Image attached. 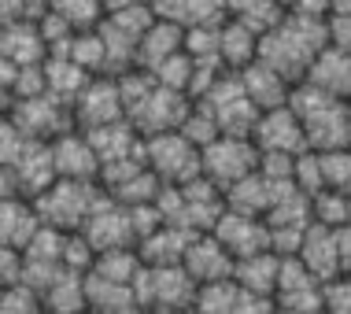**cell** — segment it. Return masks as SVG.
<instances>
[{"label":"cell","mask_w":351,"mask_h":314,"mask_svg":"<svg viewBox=\"0 0 351 314\" xmlns=\"http://www.w3.org/2000/svg\"><path fill=\"white\" fill-rule=\"evenodd\" d=\"M281 4H285V8H292V0H281Z\"/></svg>","instance_id":"ab89813d"},{"label":"cell","mask_w":351,"mask_h":314,"mask_svg":"<svg viewBox=\"0 0 351 314\" xmlns=\"http://www.w3.org/2000/svg\"><path fill=\"white\" fill-rule=\"evenodd\" d=\"M311 207H315V222L322 226H344L348 222V193L340 189H322V193L311 196Z\"/></svg>","instance_id":"f1b7e54d"},{"label":"cell","mask_w":351,"mask_h":314,"mask_svg":"<svg viewBox=\"0 0 351 314\" xmlns=\"http://www.w3.org/2000/svg\"><path fill=\"white\" fill-rule=\"evenodd\" d=\"M185 49V26L182 23H170V19H156V23L145 30L137 45V67L145 71H156L163 60H170L174 52Z\"/></svg>","instance_id":"d6986e66"},{"label":"cell","mask_w":351,"mask_h":314,"mask_svg":"<svg viewBox=\"0 0 351 314\" xmlns=\"http://www.w3.org/2000/svg\"><path fill=\"white\" fill-rule=\"evenodd\" d=\"M292 12L311 19H333V0H292Z\"/></svg>","instance_id":"e575fe53"},{"label":"cell","mask_w":351,"mask_h":314,"mask_svg":"<svg viewBox=\"0 0 351 314\" xmlns=\"http://www.w3.org/2000/svg\"><path fill=\"white\" fill-rule=\"evenodd\" d=\"M145 159L163 185H185L204 174V148L193 145L182 130H167L145 137Z\"/></svg>","instance_id":"277c9868"},{"label":"cell","mask_w":351,"mask_h":314,"mask_svg":"<svg viewBox=\"0 0 351 314\" xmlns=\"http://www.w3.org/2000/svg\"><path fill=\"white\" fill-rule=\"evenodd\" d=\"M237 74H241V82H244V93H248V97L259 104L263 111L289 104L292 85H296V82H289L281 71H274V67H270V63H263V60L248 63L244 71H237Z\"/></svg>","instance_id":"ac0fdd59"},{"label":"cell","mask_w":351,"mask_h":314,"mask_svg":"<svg viewBox=\"0 0 351 314\" xmlns=\"http://www.w3.org/2000/svg\"><path fill=\"white\" fill-rule=\"evenodd\" d=\"M104 196H108V189H100L89 178H56L34 204L49 226L74 233L89 222V215L104 204Z\"/></svg>","instance_id":"3957f363"},{"label":"cell","mask_w":351,"mask_h":314,"mask_svg":"<svg viewBox=\"0 0 351 314\" xmlns=\"http://www.w3.org/2000/svg\"><path fill=\"white\" fill-rule=\"evenodd\" d=\"M189 108H193V97H189V93L156 85L137 108H130L126 119L141 130V137H156V133H167V130H182Z\"/></svg>","instance_id":"ba28073f"},{"label":"cell","mask_w":351,"mask_h":314,"mask_svg":"<svg viewBox=\"0 0 351 314\" xmlns=\"http://www.w3.org/2000/svg\"><path fill=\"white\" fill-rule=\"evenodd\" d=\"M185 270L193 274L200 285L207 281H222V278H233V270H237V255L226 248L218 237L207 230V233H196L193 241H189V248H185Z\"/></svg>","instance_id":"4fadbf2b"},{"label":"cell","mask_w":351,"mask_h":314,"mask_svg":"<svg viewBox=\"0 0 351 314\" xmlns=\"http://www.w3.org/2000/svg\"><path fill=\"white\" fill-rule=\"evenodd\" d=\"M49 12H56L60 19H67L74 30H97L104 23V4L100 0H49Z\"/></svg>","instance_id":"484cf974"},{"label":"cell","mask_w":351,"mask_h":314,"mask_svg":"<svg viewBox=\"0 0 351 314\" xmlns=\"http://www.w3.org/2000/svg\"><path fill=\"white\" fill-rule=\"evenodd\" d=\"M333 15H351V0H333Z\"/></svg>","instance_id":"74e56055"},{"label":"cell","mask_w":351,"mask_h":314,"mask_svg":"<svg viewBox=\"0 0 351 314\" xmlns=\"http://www.w3.org/2000/svg\"><path fill=\"white\" fill-rule=\"evenodd\" d=\"M49 41L41 34V23L37 19H15V23H4V60L15 67H37L49 63Z\"/></svg>","instance_id":"9a60e30c"},{"label":"cell","mask_w":351,"mask_h":314,"mask_svg":"<svg viewBox=\"0 0 351 314\" xmlns=\"http://www.w3.org/2000/svg\"><path fill=\"white\" fill-rule=\"evenodd\" d=\"M322 174H326V189H340L351 196V145L322 152Z\"/></svg>","instance_id":"f546056e"},{"label":"cell","mask_w":351,"mask_h":314,"mask_svg":"<svg viewBox=\"0 0 351 314\" xmlns=\"http://www.w3.org/2000/svg\"><path fill=\"white\" fill-rule=\"evenodd\" d=\"M274 200H278V185L270 182L263 170H255V174L241 178L237 185L226 189V207H233V211H244V215H263L274 207Z\"/></svg>","instance_id":"7402d4cb"},{"label":"cell","mask_w":351,"mask_h":314,"mask_svg":"<svg viewBox=\"0 0 351 314\" xmlns=\"http://www.w3.org/2000/svg\"><path fill=\"white\" fill-rule=\"evenodd\" d=\"M278 274H281V255L267 248V252H255L237 259L233 278L244 285V289L259 292V296H278Z\"/></svg>","instance_id":"603a6c76"},{"label":"cell","mask_w":351,"mask_h":314,"mask_svg":"<svg viewBox=\"0 0 351 314\" xmlns=\"http://www.w3.org/2000/svg\"><path fill=\"white\" fill-rule=\"evenodd\" d=\"M82 233L93 241L97 252H108V248H130L137 244V226H134V211L126 204H119L115 196H104V204L89 215V222L82 226Z\"/></svg>","instance_id":"30bf717a"},{"label":"cell","mask_w":351,"mask_h":314,"mask_svg":"<svg viewBox=\"0 0 351 314\" xmlns=\"http://www.w3.org/2000/svg\"><path fill=\"white\" fill-rule=\"evenodd\" d=\"M0 307H4V314H34V311H45V296L30 281H19L4 289V303Z\"/></svg>","instance_id":"4dcf8cb0"},{"label":"cell","mask_w":351,"mask_h":314,"mask_svg":"<svg viewBox=\"0 0 351 314\" xmlns=\"http://www.w3.org/2000/svg\"><path fill=\"white\" fill-rule=\"evenodd\" d=\"M348 222H351V196H348Z\"/></svg>","instance_id":"f35d334b"},{"label":"cell","mask_w":351,"mask_h":314,"mask_svg":"<svg viewBox=\"0 0 351 314\" xmlns=\"http://www.w3.org/2000/svg\"><path fill=\"white\" fill-rule=\"evenodd\" d=\"M259 145L252 137H237V133H222L204 148V174L218 182L222 189L237 185L241 178H248L259 170Z\"/></svg>","instance_id":"8992f818"},{"label":"cell","mask_w":351,"mask_h":314,"mask_svg":"<svg viewBox=\"0 0 351 314\" xmlns=\"http://www.w3.org/2000/svg\"><path fill=\"white\" fill-rule=\"evenodd\" d=\"M45 218L30 196H4V244L26 252L30 241L41 233Z\"/></svg>","instance_id":"ffe728a7"},{"label":"cell","mask_w":351,"mask_h":314,"mask_svg":"<svg viewBox=\"0 0 351 314\" xmlns=\"http://www.w3.org/2000/svg\"><path fill=\"white\" fill-rule=\"evenodd\" d=\"M211 233L237 255V259L270 248V226H267V218H263V215H244V211L226 207Z\"/></svg>","instance_id":"7c38bea8"},{"label":"cell","mask_w":351,"mask_h":314,"mask_svg":"<svg viewBox=\"0 0 351 314\" xmlns=\"http://www.w3.org/2000/svg\"><path fill=\"white\" fill-rule=\"evenodd\" d=\"M52 156H56L60 178H89V182H97L100 170H104L97 148H93V141H89V133L78 130V126L60 133V137L52 141Z\"/></svg>","instance_id":"5bb4252c"},{"label":"cell","mask_w":351,"mask_h":314,"mask_svg":"<svg viewBox=\"0 0 351 314\" xmlns=\"http://www.w3.org/2000/svg\"><path fill=\"white\" fill-rule=\"evenodd\" d=\"M252 141L259 145V152H307V130H303L300 115L292 111V104H281V108H270L263 111L259 122H255V133Z\"/></svg>","instance_id":"8fae6325"},{"label":"cell","mask_w":351,"mask_h":314,"mask_svg":"<svg viewBox=\"0 0 351 314\" xmlns=\"http://www.w3.org/2000/svg\"><path fill=\"white\" fill-rule=\"evenodd\" d=\"M134 289H137L141 307H196L200 281L185 270V263H167V266L145 263Z\"/></svg>","instance_id":"5b68a950"},{"label":"cell","mask_w":351,"mask_h":314,"mask_svg":"<svg viewBox=\"0 0 351 314\" xmlns=\"http://www.w3.org/2000/svg\"><path fill=\"white\" fill-rule=\"evenodd\" d=\"M307 82L318 85V89L329 93V97L351 104V52L337 49V45H326V49L318 52V60L311 63Z\"/></svg>","instance_id":"e0dca14e"},{"label":"cell","mask_w":351,"mask_h":314,"mask_svg":"<svg viewBox=\"0 0 351 314\" xmlns=\"http://www.w3.org/2000/svg\"><path fill=\"white\" fill-rule=\"evenodd\" d=\"M182 133L193 141V145L207 148L215 137H222V126H218L215 111L207 108L204 100H193V108H189V115H185V122H182Z\"/></svg>","instance_id":"4316f807"},{"label":"cell","mask_w":351,"mask_h":314,"mask_svg":"<svg viewBox=\"0 0 351 314\" xmlns=\"http://www.w3.org/2000/svg\"><path fill=\"white\" fill-rule=\"evenodd\" d=\"M100 4H104V12H119V8H130L137 0H100Z\"/></svg>","instance_id":"8d00e7d4"},{"label":"cell","mask_w":351,"mask_h":314,"mask_svg":"<svg viewBox=\"0 0 351 314\" xmlns=\"http://www.w3.org/2000/svg\"><path fill=\"white\" fill-rule=\"evenodd\" d=\"M159 78V85H167V89H178V93H189L193 89V78H196V60L189 56L185 49L182 52H174L170 60H163L152 71Z\"/></svg>","instance_id":"83f0119b"},{"label":"cell","mask_w":351,"mask_h":314,"mask_svg":"<svg viewBox=\"0 0 351 314\" xmlns=\"http://www.w3.org/2000/svg\"><path fill=\"white\" fill-rule=\"evenodd\" d=\"M296 255L318 274L322 285L344 274V266H340V248H337V230H333V226L311 222V230L303 233V244H300Z\"/></svg>","instance_id":"2e32d148"},{"label":"cell","mask_w":351,"mask_h":314,"mask_svg":"<svg viewBox=\"0 0 351 314\" xmlns=\"http://www.w3.org/2000/svg\"><path fill=\"white\" fill-rule=\"evenodd\" d=\"M196 233H189L185 226H174V222H163L156 233H148L145 241L137 244L141 259L148 266H167V263H182L185 259V248Z\"/></svg>","instance_id":"44dd1931"},{"label":"cell","mask_w":351,"mask_h":314,"mask_svg":"<svg viewBox=\"0 0 351 314\" xmlns=\"http://www.w3.org/2000/svg\"><path fill=\"white\" fill-rule=\"evenodd\" d=\"M329 45L351 52V15H333L329 19Z\"/></svg>","instance_id":"836d02e7"},{"label":"cell","mask_w":351,"mask_h":314,"mask_svg":"<svg viewBox=\"0 0 351 314\" xmlns=\"http://www.w3.org/2000/svg\"><path fill=\"white\" fill-rule=\"evenodd\" d=\"M49 12V0H4V23L15 19H41Z\"/></svg>","instance_id":"1f68e13d"},{"label":"cell","mask_w":351,"mask_h":314,"mask_svg":"<svg viewBox=\"0 0 351 314\" xmlns=\"http://www.w3.org/2000/svg\"><path fill=\"white\" fill-rule=\"evenodd\" d=\"M8 119L23 133H30L34 141H56L60 133L74 130V108L63 104L60 97H52V93L8 104Z\"/></svg>","instance_id":"52a82bcc"},{"label":"cell","mask_w":351,"mask_h":314,"mask_svg":"<svg viewBox=\"0 0 351 314\" xmlns=\"http://www.w3.org/2000/svg\"><path fill=\"white\" fill-rule=\"evenodd\" d=\"M126 119V100H122L119 78L115 74H97L74 100V126L78 130H97L108 122Z\"/></svg>","instance_id":"9c48e42d"},{"label":"cell","mask_w":351,"mask_h":314,"mask_svg":"<svg viewBox=\"0 0 351 314\" xmlns=\"http://www.w3.org/2000/svg\"><path fill=\"white\" fill-rule=\"evenodd\" d=\"M329 45V19H311L289 8V15L259 37V60L281 71L289 82H303L318 52Z\"/></svg>","instance_id":"6da1fadb"},{"label":"cell","mask_w":351,"mask_h":314,"mask_svg":"<svg viewBox=\"0 0 351 314\" xmlns=\"http://www.w3.org/2000/svg\"><path fill=\"white\" fill-rule=\"evenodd\" d=\"M252 4H259V0H226V8H230V19H237V15H244Z\"/></svg>","instance_id":"d590c367"},{"label":"cell","mask_w":351,"mask_h":314,"mask_svg":"<svg viewBox=\"0 0 351 314\" xmlns=\"http://www.w3.org/2000/svg\"><path fill=\"white\" fill-rule=\"evenodd\" d=\"M259 60V34L244 26L241 19H226L222 23V63L226 71H244L248 63Z\"/></svg>","instance_id":"d4e9b609"},{"label":"cell","mask_w":351,"mask_h":314,"mask_svg":"<svg viewBox=\"0 0 351 314\" xmlns=\"http://www.w3.org/2000/svg\"><path fill=\"white\" fill-rule=\"evenodd\" d=\"M326 307L351 311V274H340V278L326 281Z\"/></svg>","instance_id":"d6a6232c"},{"label":"cell","mask_w":351,"mask_h":314,"mask_svg":"<svg viewBox=\"0 0 351 314\" xmlns=\"http://www.w3.org/2000/svg\"><path fill=\"white\" fill-rule=\"evenodd\" d=\"M45 78H49L52 97H60L63 104L74 108V100L82 97V89L97 78V74H89L82 63H74L71 56H49V63H45Z\"/></svg>","instance_id":"cb8c5ba5"},{"label":"cell","mask_w":351,"mask_h":314,"mask_svg":"<svg viewBox=\"0 0 351 314\" xmlns=\"http://www.w3.org/2000/svg\"><path fill=\"white\" fill-rule=\"evenodd\" d=\"M292 111L300 115L303 130H307V145L315 152H333L344 148L351 137V104L337 100L329 93H322L318 85H311L307 78L292 85Z\"/></svg>","instance_id":"7a4b0ae2"}]
</instances>
